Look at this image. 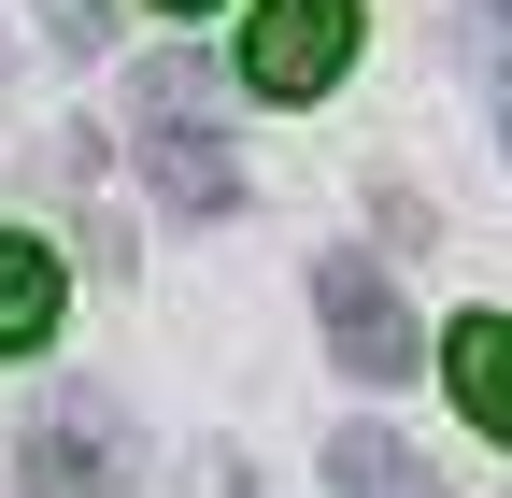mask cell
Masks as SVG:
<instances>
[{
  "label": "cell",
  "instance_id": "obj_8",
  "mask_svg": "<svg viewBox=\"0 0 512 498\" xmlns=\"http://www.w3.org/2000/svg\"><path fill=\"white\" fill-rule=\"evenodd\" d=\"M43 43H57V57H100V43H114V0H43Z\"/></svg>",
  "mask_w": 512,
  "mask_h": 498
},
{
  "label": "cell",
  "instance_id": "obj_11",
  "mask_svg": "<svg viewBox=\"0 0 512 498\" xmlns=\"http://www.w3.org/2000/svg\"><path fill=\"white\" fill-rule=\"evenodd\" d=\"M157 15H214V0H157Z\"/></svg>",
  "mask_w": 512,
  "mask_h": 498
},
{
  "label": "cell",
  "instance_id": "obj_5",
  "mask_svg": "<svg viewBox=\"0 0 512 498\" xmlns=\"http://www.w3.org/2000/svg\"><path fill=\"white\" fill-rule=\"evenodd\" d=\"M441 385H456V413L484 427V442H512V314L441 328Z\"/></svg>",
  "mask_w": 512,
  "mask_h": 498
},
{
  "label": "cell",
  "instance_id": "obj_6",
  "mask_svg": "<svg viewBox=\"0 0 512 498\" xmlns=\"http://www.w3.org/2000/svg\"><path fill=\"white\" fill-rule=\"evenodd\" d=\"M57 342V242L43 228H0V356Z\"/></svg>",
  "mask_w": 512,
  "mask_h": 498
},
{
  "label": "cell",
  "instance_id": "obj_9",
  "mask_svg": "<svg viewBox=\"0 0 512 498\" xmlns=\"http://www.w3.org/2000/svg\"><path fill=\"white\" fill-rule=\"evenodd\" d=\"M484 86H498V143H512V57H484Z\"/></svg>",
  "mask_w": 512,
  "mask_h": 498
},
{
  "label": "cell",
  "instance_id": "obj_1",
  "mask_svg": "<svg viewBox=\"0 0 512 498\" xmlns=\"http://www.w3.org/2000/svg\"><path fill=\"white\" fill-rule=\"evenodd\" d=\"M228 72H214V57H157V72H143V185H157V200L171 214H228L242 200V171H228Z\"/></svg>",
  "mask_w": 512,
  "mask_h": 498
},
{
  "label": "cell",
  "instance_id": "obj_7",
  "mask_svg": "<svg viewBox=\"0 0 512 498\" xmlns=\"http://www.w3.org/2000/svg\"><path fill=\"white\" fill-rule=\"evenodd\" d=\"M328 484L342 498H441V470L399 442V427H342V442H328Z\"/></svg>",
  "mask_w": 512,
  "mask_h": 498
},
{
  "label": "cell",
  "instance_id": "obj_10",
  "mask_svg": "<svg viewBox=\"0 0 512 498\" xmlns=\"http://www.w3.org/2000/svg\"><path fill=\"white\" fill-rule=\"evenodd\" d=\"M484 57H512V0H484Z\"/></svg>",
  "mask_w": 512,
  "mask_h": 498
},
{
  "label": "cell",
  "instance_id": "obj_2",
  "mask_svg": "<svg viewBox=\"0 0 512 498\" xmlns=\"http://www.w3.org/2000/svg\"><path fill=\"white\" fill-rule=\"evenodd\" d=\"M313 328H328V356L356 370V385H413V370H427V328H413V299L384 285L370 257H328V271H313Z\"/></svg>",
  "mask_w": 512,
  "mask_h": 498
},
{
  "label": "cell",
  "instance_id": "obj_4",
  "mask_svg": "<svg viewBox=\"0 0 512 498\" xmlns=\"http://www.w3.org/2000/svg\"><path fill=\"white\" fill-rule=\"evenodd\" d=\"M29 498H114V399L100 385H57L29 427Z\"/></svg>",
  "mask_w": 512,
  "mask_h": 498
},
{
  "label": "cell",
  "instance_id": "obj_3",
  "mask_svg": "<svg viewBox=\"0 0 512 498\" xmlns=\"http://www.w3.org/2000/svg\"><path fill=\"white\" fill-rule=\"evenodd\" d=\"M356 57V0H256L242 29V100H328Z\"/></svg>",
  "mask_w": 512,
  "mask_h": 498
}]
</instances>
